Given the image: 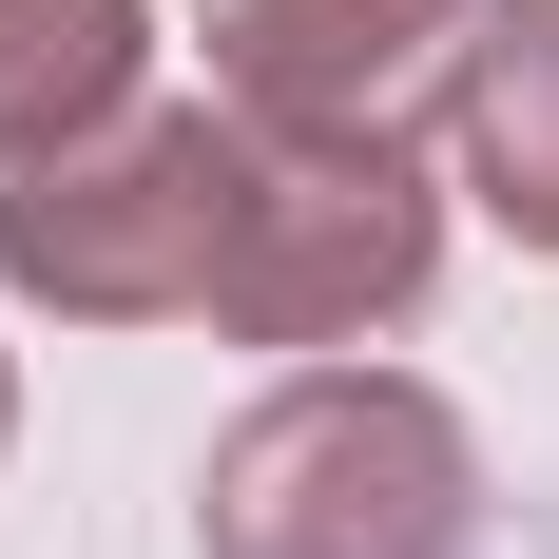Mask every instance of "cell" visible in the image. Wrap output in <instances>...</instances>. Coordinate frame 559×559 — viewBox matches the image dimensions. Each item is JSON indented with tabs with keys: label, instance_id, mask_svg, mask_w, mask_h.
Listing matches in <instances>:
<instances>
[{
	"label": "cell",
	"instance_id": "1",
	"mask_svg": "<svg viewBox=\"0 0 559 559\" xmlns=\"http://www.w3.org/2000/svg\"><path fill=\"white\" fill-rule=\"evenodd\" d=\"M463 444L425 386H289L213 483V559H444Z\"/></svg>",
	"mask_w": 559,
	"mask_h": 559
},
{
	"label": "cell",
	"instance_id": "2",
	"mask_svg": "<svg viewBox=\"0 0 559 559\" xmlns=\"http://www.w3.org/2000/svg\"><path fill=\"white\" fill-rule=\"evenodd\" d=\"M231 213H251V155H231L213 116H174L116 174H39L0 213V251L58 309H174V289H231Z\"/></svg>",
	"mask_w": 559,
	"mask_h": 559
},
{
	"label": "cell",
	"instance_id": "3",
	"mask_svg": "<svg viewBox=\"0 0 559 559\" xmlns=\"http://www.w3.org/2000/svg\"><path fill=\"white\" fill-rule=\"evenodd\" d=\"M425 20H483V0H251V20H231V78L271 116H309V135H367L425 58H444Z\"/></svg>",
	"mask_w": 559,
	"mask_h": 559
},
{
	"label": "cell",
	"instance_id": "4",
	"mask_svg": "<svg viewBox=\"0 0 559 559\" xmlns=\"http://www.w3.org/2000/svg\"><path fill=\"white\" fill-rule=\"evenodd\" d=\"M135 78V0H0V155H39Z\"/></svg>",
	"mask_w": 559,
	"mask_h": 559
},
{
	"label": "cell",
	"instance_id": "5",
	"mask_svg": "<svg viewBox=\"0 0 559 559\" xmlns=\"http://www.w3.org/2000/svg\"><path fill=\"white\" fill-rule=\"evenodd\" d=\"M483 193L559 251V0H521L502 58H483Z\"/></svg>",
	"mask_w": 559,
	"mask_h": 559
}]
</instances>
